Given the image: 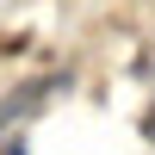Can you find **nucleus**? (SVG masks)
I'll return each mask as SVG.
<instances>
[{
    "label": "nucleus",
    "mask_w": 155,
    "mask_h": 155,
    "mask_svg": "<svg viewBox=\"0 0 155 155\" xmlns=\"http://www.w3.org/2000/svg\"><path fill=\"white\" fill-rule=\"evenodd\" d=\"M56 87H68V74H37V81H25L19 93H6L0 99V130H6L12 118H25V112H37V99H50Z\"/></svg>",
    "instance_id": "1"
},
{
    "label": "nucleus",
    "mask_w": 155,
    "mask_h": 155,
    "mask_svg": "<svg viewBox=\"0 0 155 155\" xmlns=\"http://www.w3.org/2000/svg\"><path fill=\"white\" fill-rule=\"evenodd\" d=\"M143 143H155V112H149V118H143Z\"/></svg>",
    "instance_id": "3"
},
{
    "label": "nucleus",
    "mask_w": 155,
    "mask_h": 155,
    "mask_svg": "<svg viewBox=\"0 0 155 155\" xmlns=\"http://www.w3.org/2000/svg\"><path fill=\"white\" fill-rule=\"evenodd\" d=\"M0 155H25V143H19V137H12V143H0Z\"/></svg>",
    "instance_id": "2"
}]
</instances>
